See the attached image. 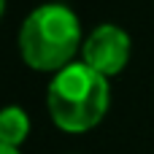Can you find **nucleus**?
Wrapping results in <instances>:
<instances>
[{"label":"nucleus","instance_id":"nucleus-1","mask_svg":"<svg viewBox=\"0 0 154 154\" xmlns=\"http://www.w3.org/2000/svg\"><path fill=\"white\" fill-rule=\"evenodd\" d=\"M111 89L108 79L95 73L84 62H70L62 68L46 92L49 114L54 125L65 133H87L92 130L108 111Z\"/></svg>","mask_w":154,"mask_h":154},{"label":"nucleus","instance_id":"nucleus-2","mask_svg":"<svg viewBox=\"0 0 154 154\" xmlns=\"http://www.w3.org/2000/svg\"><path fill=\"white\" fill-rule=\"evenodd\" d=\"M81 46L79 16L60 3L38 5L27 14L19 30V51L35 70H62Z\"/></svg>","mask_w":154,"mask_h":154},{"label":"nucleus","instance_id":"nucleus-3","mask_svg":"<svg viewBox=\"0 0 154 154\" xmlns=\"http://www.w3.org/2000/svg\"><path fill=\"white\" fill-rule=\"evenodd\" d=\"M84 65L100 76H116L130 60V35L116 24L95 27L84 41Z\"/></svg>","mask_w":154,"mask_h":154},{"label":"nucleus","instance_id":"nucleus-4","mask_svg":"<svg viewBox=\"0 0 154 154\" xmlns=\"http://www.w3.org/2000/svg\"><path fill=\"white\" fill-rule=\"evenodd\" d=\"M30 133V116L19 106H5L0 111V143L16 149Z\"/></svg>","mask_w":154,"mask_h":154},{"label":"nucleus","instance_id":"nucleus-5","mask_svg":"<svg viewBox=\"0 0 154 154\" xmlns=\"http://www.w3.org/2000/svg\"><path fill=\"white\" fill-rule=\"evenodd\" d=\"M0 154H19V149H11V146H5V143H0Z\"/></svg>","mask_w":154,"mask_h":154},{"label":"nucleus","instance_id":"nucleus-6","mask_svg":"<svg viewBox=\"0 0 154 154\" xmlns=\"http://www.w3.org/2000/svg\"><path fill=\"white\" fill-rule=\"evenodd\" d=\"M3 8H5V0H0V16H3Z\"/></svg>","mask_w":154,"mask_h":154}]
</instances>
